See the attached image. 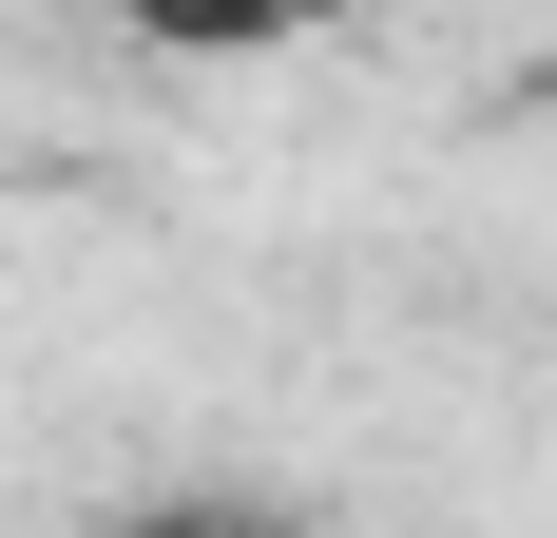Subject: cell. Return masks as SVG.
I'll use <instances>...</instances> for the list:
<instances>
[{
    "mask_svg": "<svg viewBox=\"0 0 557 538\" xmlns=\"http://www.w3.org/2000/svg\"><path fill=\"white\" fill-rule=\"evenodd\" d=\"M154 58H288V39H327L346 0H115Z\"/></svg>",
    "mask_w": 557,
    "mask_h": 538,
    "instance_id": "1",
    "label": "cell"
},
{
    "mask_svg": "<svg viewBox=\"0 0 557 538\" xmlns=\"http://www.w3.org/2000/svg\"><path fill=\"white\" fill-rule=\"evenodd\" d=\"M154 538H212V519H154Z\"/></svg>",
    "mask_w": 557,
    "mask_h": 538,
    "instance_id": "2",
    "label": "cell"
}]
</instances>
